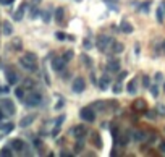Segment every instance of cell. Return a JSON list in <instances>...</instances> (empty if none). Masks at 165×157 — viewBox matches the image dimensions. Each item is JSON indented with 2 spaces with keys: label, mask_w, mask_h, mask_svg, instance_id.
<instances>
[{
  "label": "cell",
  "mask_w": 165,
  "mask_h": 157,
  "mask_svg": "<svg viewBox=\"0 0 165 157\" xmlns=\"http://www.w3.org/2000/svg\"><path fill=\"white\" fill-rule=\"evenodd\" d=\"M20 63H21V66L25 68V70L28 71H36L37 70V65H36V55L31 52L25 54V57L23 58H20Z\"/></svg>",
  "instance_id": "obj_1"
},
{
  "label": "cell",
  "mask_w": 165,
  "mask_h": 157,
  "mask_svg": "<svg viewBox=\"0 0 165 157\" xmlns=\"http://www.w3.org/2000/svg\"><path fill=\"white\" fill-rule=\"evenodd\" d=\"M79 117L84 120V122H88V123H92L95 120V113H94V110H92V107L81 108L79 110Z\"/></svg>",
  "instance_id": "obj_2"
},
{
  "label": "cell",
  "mask_w": 165,
  "mask_h": 157,
  "mask_svg": "<svg viewBox=\"0 0 165 157\" xmlns=\"http://www.w3.org/2000/svg\"><path fill=\"white\" fill-rule=\"evenodd\" d=\"M41 101H42V97H41L39 92H32L28 97H25V104L28 105V107H36V105L41 104Z\"/></svg>",
  "instance_id": "obj_3"
},
{
  "label": "cell",
  "mask_w": 165,
  "mask_h": 157,
  "mask_svg": "<svg viewBox=\"0 0 165 157\" xmlns=\"http://www.w3.org/2000/svg\"><path fill=\"white\" fill-rule=\"evenodd\" d=\"M86 89V83H84V80L83 78H76V80L73 81V92H83Z\"/></svg>",
  "instance_id": "obj_4"
},
{
  "label": "cell",
  "mask_w": 165,
  "mask_h": 157,
  "mask_svg": "<svg viewBox=\"0 0 165 157\" xmlns=\"http://www.w3.org/2000/svg\"><path fill=\"white\" fill-rule=\"evenodd\" d=\"M110 42H112V39H110L109 36H99V37H97V47L100 50H105Z\"/></svg>",
  "instance_id": "obj_5"
},
{
  "label": "cell",
  "mask_w": 165,
  "mask_h": 157,
  "mask_svg": "<svg viewBox=\"0 0 165 157\" xmlns=\"http://www.w3.org/2000/svg\"><path fill=\"white\" fill-rule=\"evenodd\" d=\"M107 70L110 71V73H117V71H120V62L118 60H109V63H107Z\"/></svg>",
  "instance_id": "obj_6"
},
{
  "label": "cell",
  "mask_w": 165,
  "mask_h": 157,
  "mask_svg": "<svg viewBox=\"0 0 165 157\" xmlns=\"http://www.w3.org/2000/svg\"><path fill=\"white\" fill-rule=\"evenodd\" d=\"M65 63H67V62H65L63 58H53L52 60V68L55 71H62L65 68Z\"/></svg>",
  "instance_id": "obj_7"
},
{
  "label": "cell",
  "mask_w": 165,
  "mask_h": 157,
  "mask_svg": "<svg viewBox=\"0 0 165 157\" xmlns=\"http://www.w3.org/2000/svg\"><path fill=\"white\" fill-rule=\"evenodd\" d=\"M5 78H7L8 84H16V81H18V75L15 73L13 70H7L5 71Z\"/></svg>",
  "instance_id": "obj_8"
},
{
  "label": "cell",
  "mask_w": 165,
  "mask_h": 157,
  "mask_svg": "<svg viewBox=\"0 0 165 157\" xmlns=\"http://www.w3.org/2000/svg\"><path fill=\"white\" fill-rule=\"evenodd\" d=\"M120 29H121V32H125V34H131V32L134 31V28L128 23L126 20H123L121 23H120Z\"/></svg>",
  "instance_id": "obj_9"
},
{
  "label": "cell",
  "mask_w": 165,
  "mask_h": 157,
  "mask_svg": "<svg viewBox=\"0 0 165 157\" xmlns=\"http://www.w3.org/2000/svg\"><path fill=\"white\" fill-rule=\"evenodd\" d=\"M26 5H28V4H26V2H23V4L20 5V8H18V11L13 15V18L16 21H21L23 20V15H25V11H26Z\"/></svg>",
  "instance_id": "obj_10"
},
{
  "label": "cell",
  "mask_w": 165,
  "mask_h": 157,
  "mask_svg": "<svg viewBox=\"0 0 165 157\" xmlns=\"http://www.w3.org/2000/svg\"><path fill=\"white\" fill-rule=\"evenodd\" d=\"M73 133H74V138H76V139H84L86 128L84 126H76V128H73Z\"/></svg>",
  "instance_id": "obj_11"
},
{
  "label": "cell",
  "mask_w": 165,
  "mask_h": 157,
  "mask_svg": "<svg viewBox=\"0 0 165 157\" xmlns=\"http://www.w3.org/2000/svg\"><path fill=\"white\" fill-rule=\"evenodd\" d=\"M2 105L7 108V112L10 113V115H13L15 113V104L10 101V99H4V101H2Z\"/></svg>",
  "instance_id": "obj_12"
},
{
  "label": "cell",
  "mask_w": 165,
  "mask_h": 157,
  "mask_svg": "<svg viewBox=\"0 0 165 157\" xmlns=\"http://www.w3.org/2000/svg\"><path fill=\"white\" fill-rule=\"evenodd\" d=\"M34 118H36V115H26V117H23L21 118V122H20V126H29L32 122H34Z\"/></svg>",
  "instance_id": "obj_13"
},
{
  "label": "cell",
  "mask_w": 165,
  "mask_h": 157,
  "mask_svg": "<svg viewBox=\"0 0 165 157\" xmlns=\"http://www.w3.org/2000/svg\"><path fill=\"white\" fill-rule=\"evenodd\" d=\"M11 149H15V151L20 152V151L25 149V143H23L21 139H13V141H11Z\"/></svg>",
  "instance_id": "obj_14"
},
{
  "label": "cell",
  "mask_w": 165,
  "mask_h": 157,
  "mask_svg": "<svg viewBox=\"0 0 165 157\" xmlns=\"http://www.w3.org/2000/svg\"><path fill=\"white\" fill-rule=\"evenodd\" d=\"M109 83H110V78L107 76V75H104V76L100 78V81H99V87H100L102 91H105L107 87H109Z\"/></svg>",
  "instance_id": "obj_15"
},
{
  "label": "cell",
  "mask_w": 165,
  "mask_h": 157,
  "mask_svg": "<svg viewBox=\"0 0 165 157\" xmlns=\"http://www.w3.org/2000/svg\"><path fill=\"white\" fill-rule=\"evenodd\" d=\"M63 18H65V11L62 7H58L55 10V21L57 23H63Z\"/></svg>",
  "instance_id": "obj_16"
},
{
  "label": "cell",
  "mask_w": 165,
  "mask_h": 157,
  "mask_svg": "<svg viewBox=\"0 0 165 157\" xmlns=\"http://www.w3.org/2000/svg\"><path fill=\"white\" fill-rule=\"evenodd\" d=\"M136 89H138V86H136V78H133V80L128 83V86H126V91L130 92V94H136Z\"/></svg>",
  "instance_id": "obj_17"
},
{
  "label": "cell",
  "mask_w": 165,
  "mask_h": 157,
  "mask_svg": "<svg viewBox=\"0 0 165 157\" xmlns=\"http://www.w3.org/2000/svg\"><path fill=\"white\" fill-rule=\"evenodd\" d=\"M91 141H92V144H94L95 147H102V141H100V138H99V134H97V133H92Z\"/></svg>",
  "instance_id": "obj_18"
},
{
  "label": "cell",
  "mask_w": 165,
  "mask_h": 157,
  "mask_svg": "<svg viewBox=\"0 0 165 157\" xmlns=\"http://www.w3.org/2000/svg\"><path fill=\"white\" fill-rule=\"evenodd\" d=\"M2 28H4V34H7V36H10L11 32H13V26H11L8 21H5L4 25H2Z\"/></svg>",
  "instance_id": "obj_19"
},
{
  "label": "cell",
  "mask_w": 165,
  "mask_h": 157,
  "mask_svg": "<svg viewBox=\"0 0 165 157\" xmlns=\"http://www.w3.org/2000/svg\"><path fill=\"white\" fill-rule=\"evenodd\" d=\"M134 139L136 141H144L146 139V133L144 131H136L134 133Z\"/></svg>",
  "instance_id": "obj_20"
},
{
  "label": "cell",
  "mask_w": 165,
  "mask_h": 157,
  "mask_svg": "<svg viewBox=\"0 0 165 157\" xmlns=\"http://www.w3.org/2000/svg\"><path fill=\"white\" fill-rule=\"evenodd\" d=\"M15 96H16L18 99H25V89H23V87H16V89H15Z\"/></svg>",
  "instance_id": "obj_21"
},
{
  "label": "cell",
  "mask_w": 165,
  "mask_h": 157,
  "mask_svg": "<svg viewBox=\"0 0 165 157\" xmlns=\"http://www.w3.org/2000/svg\"><path fill=\"white\" fill-rule=\"evenodd\" d=\"M155 13H157V21H159V23H162V21H164V8L159 7Z\"/></svg>",
  "instance_id": "obj_22"
},
{
  "label": "cell",
  "mask_w": 165,
  "mask_h": 157,
  "mask_svg": "<svg viewBox=\"0 0 165 157\" xmlns=\"http://www.w3.org/2000/svg\"><path fill=\"white\" fill-rule=\"evenodd\" d=\"M73 55H74V54H73V50H67V52H65V55H63V60L68 63L71 58H73Z\"/></svg>",
  "instance_id": "obj_23"
},
{
  "label": "cell",
  "mask_w": 165,
  "mask_h": 157,
  "mask_svg": "<svg viewBox=\"0 0 165 157\" xmlns=\"http://www.w3.org/2000/svg\"><path fill=\"white\" fill-rule=\"evenodd\" d=\"M13 128H15V125H13V123H7V125H4V126H2V131H4V133H10Z\"/></svg>",
  "instance_id": "obj_24"
},
{
  "label": "cell",
  "mask_w": 165,
  "mask_h": 157,
  "mask_svg": "<svg viewBox=\"0 0 165 157\" xmlns=\"http://www.w3.org/2000/svg\"><path fill=\"white\" fill-rule=\"evenodd\" d=\"M50 16H52L50 10H46V11H42V20L46 21V23H49V21H50Z\"/></svg>",
  "instance_id": "obj_25"
},
{
  "label": "cell",
  "mask_w": 165,
  "mask_h": 157,
  "mask_svg": "<svg viewBox=\"0 0 165 157\" xmlns=\"http://www.w3.org/2000/svg\"><path fill=\"white\" fill-rule=\"evenodd\" d=\"M151 94L154 96V97H159V86L154 83V86H151Z\"/></svg>",
  "instance_id": "obj_26"
},
{
  "label": "cell",
  "mask_w": 165,
  "mask_h": 157,
  "mask_svg": "<svg viewBox=\"0 0 165 157\" xmlns=\"http://www.w3.org/2000/svg\"><path fill=\"white\" fill-rule=\"evenodd\" d=\"M121 89H123V87H121V84H120V83H117L115 86L112 87V91H113V94H120V92H121Z\"/></svg>",
  "instance_id": "obj_27"
},
{
  "label": "cell",
  "mask_w": 165,
  "mask_h": 157,
  "mask_svg": "<svg viewBox=\"0 0 165 157\" xmlns=\"http://www.w3.org/2000/svg\"><path fill=\"white\" fill-rule=\"evenodd\" d=\"M143 86L144 87H149V86H151V80H149L147 75H144V76H143Z\"/></svg>",
  "instance_id": "obj_28"
},
{
  "label": "cell",
  "mask_w": 165,
  "mask_h": 157,
  "mask_svg": "<svg viewBox=\"0 0 165 157\" xmlns=\"http://www.w3.org/2000/svg\"><path fill=\"white\" fill-rule=\"evenodd\" d=\"M0 156H7V157H10V156H11V149H10V147H4V149L0 151Z\"/></svg>",
  "instance_id": "obj_29"
},
{
  "label": "cell",
  "mask_w": 165,
  "mask_h": 157,
  "mask_svg": "<svg viewBox=\"0 0 165 157\" xmlns=\"http://www.w3.org/2000/svg\"><path fill=\"white\" fill-rule=\"evenodd\" d=\"M32 86H34V81L32 80H25V87L26 89H32Z\"/></svg>",
  "instance_id": "obj_30"
},
{
  "label": "cell",
  "mask_w": 165,
  "mask_h": 157,
  "mask_svg": "<svg viewBox=\"0 0 165 157\" xmlns=\"http://www.w3.org/2000/svg\"><path fill=\"white\" fill-rule=\"evenodd\" d=\"M83 47H84V49H91V47H92V42L89 41V39H84V41H83Z\"/></svg>",
  "instance_id": "obj_31"
},
{
  "label": "cell",
  "mask_w": 165,
  "mask_h": 157,
  "mask_svg": "<svg viewBox=\"0 0 165 157\" xmlns=\"http://www.w3.org/2000/svg\"><path fill=\"white\" fill-rule=\"evenodd\" d=\"M126 75H128L126 71H121V73L118 75V78H117V81H118V83H121V81L125 80V76H126Z\"/></svg>",
  "instance_id": "obj_32"
},
{
  "label": "cell",
  "mask_w": 165,
  "mask_h": 157,
  "mask_svg": "<svg viewBox=\"0 0 165 157\" xmlns=\"http://www.w3.org/2000/svg\"><path fill=\"white\" fill-rule=\"evenodd\" d=\"M117 47H113V50H115L117 54H120V52H123V44H115Z\"/></svg>",
  "instance_id": "obj_33"
},
{
  "label": "cell",
  "mask_w": 165,
  "mask_h": 157,
  "mask_svg": "<svg viewBox=\"0 0 165 157\" xmlns=\"http://www.w3.org/2000/svg\"><path fill=\"white\" fill-rule=\"evenodd\" d=\"M13 46H15V49H16V50H20V49H21V41H20V39H16V41L13 42Z\"/></svg>",
  "instance_id": "obj_34"
},
{
  "label": "cell",
  "mask_w": 165,
  "mask_h": 157,
  "mask_svg": "<svg viewBox=\"0 0 165 157\" xmlns=\"http://www.w3.org/2000/svg\"><path fill=\"white\" fill-rule=\"evenodd\" d=\"M63 120H65V115H60L58 118H57V123H55V125H57V128H58V126L62 125V122H63Z\"/></svg>",
  "instance_id": "obj_35"
},
{
  "label": "cell",
  "mask_w": 165,
  "mask_h": 157,
  "mask_svg": "<svg viewBox=\"0 0 165 157\" xmlns=\"http://www.w3.org/2000/svg\"><path fill=\"white\" fill-rule=\"evenodd\" d=\"M39 15V10H37V7H34L32 8V11H31V18H36Z\"/></svg>",
  "instance_id": "obj_36"
},
{
  "label": "cell",
  "mask_w": 165,
  "mask_h": 157,
  "mask_svg": "<svg viewBox=\"0 0 165 157\" xmlns=\"http://www.w3.org/2000/svg\"><path fill=\"white\" fill-rule=\"evenodd\" d=\"M55 36H57V39H58V41H63V39H65V37H67V36H65V34H63V32H60V31H58V32H57V34H55Z\"/></svg>",
  "instance_id": "obj_37"
},
{
  "label": "cell",
  "mask_w": 165,
  "mask_h": 157,
  "mask_svg": "<svg viewBox=\"0 0 165 157\" xmlns=\"http://www.w3.org/2000/svg\"><path fill=\"white\" fill-rule=\"evenodd\" d=\"M149 5H151V2H144L143 4V11H149Z\"/></svg>",
  "instance_id": "obj_38"
},
{
  "label": "cell",
  "mask_w": 165,
  "mask_h": 157,
  "mask_svg": "<svg viewBox=\"0 0 165 157\" xmlns=\"http://www.w3.org/2000/svg\"><path fill=\"white\" fill-rule=\"evenodd\" d=\"M63 104H65V102H63V99H60V101H58V104L55 105V108H57V110H60V108L63 107Z\"/></svg>",
  "instance_id": "obj_39"
},
{
  "label": "cell",
  "mask_w": 165,
  "mask_h": 157,
  "mask_svg": "<svg viewBox=\"0 0 165 157\" xmlns=\"http://www.w3.org/2000/svg\"><path fill=\"white\" fill-rule=\"evenodd\" d=\"M83 58H84V63H86V65H92V60H91V58H88L86 55H83Z\"/></svg>",
  "instance_id": "obj_40"
},
{
  "label": "cell",
  "mask_w": 165,
  "mask_h": 157,
  "mask_svg": "<svg viewBox=\"0 0 165 157\" xmlns=\"http://www.w3.org/2000/svg\"><path fill=\"white\" fill-rule=\"evenodd\" d=\"M159 112H160L162 115H165V105H159Z\"/></svg>",
  "instance_id": "obj_41"
},
{
  "label": "cell",
  "mask_w": 165,
  "mask_h": 157,
  "mask_svg": "<svg viewBox=\"0 0 165 157\" xmlns=\"http://www.w3.org/2000/svg\"><path fill=\"white\" fill-rule=\"evenodd\" d=\"M11 2H13V0H0V4L2 5H10Z\"/></svg>",
  "instance_id": "obj_42"
},
{
  "label": "cell",
  "mask_w": 165,
  "mask_h": 157,
  "mask_svg": "<svg viewBox=\"0 0 165 157\" xmlns=\"http://www.w3.org/2000/svg\"><path fill=\"white\" fill-rule=\"evenodd\" d=\"M155 81H162V73H155Z\"/></svg>",
  "instance_id": "obj_43"
},
{
  "label": "cell",
  "mask_w": 165,
  "mask_h": 157,
  "mask_svg": "<svg viewBox=\"0 0 165 157\" xmlns=\"http://www.w3.org/2000/svg\"><path fill=\"white\" fill-rule=\"evenodd\" d=\"M147 117H149V118H154V117H155V112H147Z\"/></svg>",
  "instance_id": "obj_44"
},
{
  "label": "cell",
  "mask_w": 165,
  "mask_h": 157,
  "mask_svg": "<svg viewBox=\"0 0 165 157\" xmlns=\"http://www.w3.org/2000/svg\"><path fill=\"white\" fill-rule=\"evenodd\" d=\"M0 92H5V94H7V92H8V87H0Z\"/></svg>",
  "instance_id": "obj_45"
},
{
  "label": "cell",
  "mask_w": 165,
  "mask_h": 157,
  "mask_svg": "<svg viewBox=\"0 0 165 157\" xmlns=\"http://www.w3.org/2000/svg\"><path fill=\"white\" fill-rule=\"evenodd\" d=\"M160 151H162V152H165V141L160 144Z\"/></svg>",
  "instance_id": "obj_46"
},
{
  "label": "cell",
  "mask_w": 165,
  "mask_h": 157,
  "mask_svg": "<svg viewBox=\"0 0 165 157\" xmlns=\"http://www.w3.org/2000/svg\"><path fill=\"white\" fill-rule=\"evenodd\" d=\"M4 117H5V115H4V112L0 110V122H2V120H4Z\"/></svg>",
  "instance_id": "obj_47"
},
{
  "label": "cell",
  "mask_w": 165,
  "mask_h": 157,
  "mask_svg": "<svg viewBox=\"0 0 165 157\" xmlns=\"http://www.w3.org/2000/svg\"><path fill=\"white\" fill-rule=\"evenodd\" d=\"M32 2H34V4H39V2H41V0H32Z\"/></svg>",
  "instance_id": "obj_48"
},
{
  "label": "cell",
  "mask_w": 165,
  "mask_h": 157,
  "mask_svg": "<svg viewBox=\"0 0 165 157\" xmlns=\"http://www.w3.org/2000/svg\"><path fill=\"white\" fill-rule=\"evenodd\" d=\"M164 91H165V81H164Z\"/></svg>",
  "instance_id": "obj_49"
},
{
  "label": "cell",
  "mask_w": 165,
  "mask_h": 157,
  "mask_svg": "<svg viewBox=\"0 0 165 157\" xmlns=\"http://www.w3.org/2000/svg\"><path fill=\"white\" fill-rule=\"evenodd\" d=\"M162 47H164V50H165V42H164V46H162Z\"/></svg>",
  "instance_id": "obj_50"
}]
</instances>
